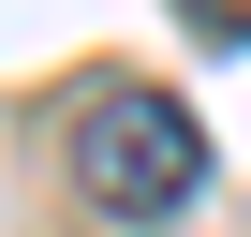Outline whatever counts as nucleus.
Masks as SVG:
<instances>
[{
    "mask_svg": "<svg viewBox=\"0 0 251 237\" xmlns=\"http://www.w3.org/2000/svg\"><path fill=\"white\" fill-rule=\"evenodd\" d=\"M192 178H207V134H192L163 89H89V118H74V193L103 222H163V207H192Z\"/></svg>",
    "mask_w": 251,
    "mask_h": 237,
    "instance_id": "nucleus-1",
    "label": "nucleus"
},
{
    "mask_svg": "<svg viewBox=\"0 0 251 237\" xmlns=\"http://www.w3.org/2000/svg\"><path fill=\"white\" fill-rule=\"evenodd\" d=\"M192 30H222V45H251V0H177Z\"/></svg>",
    "mask_w": 251,
    "mask_h": 237,
    "instance_id": "nucleus-2",
    "label": "nucleus"
}]
</instances>
